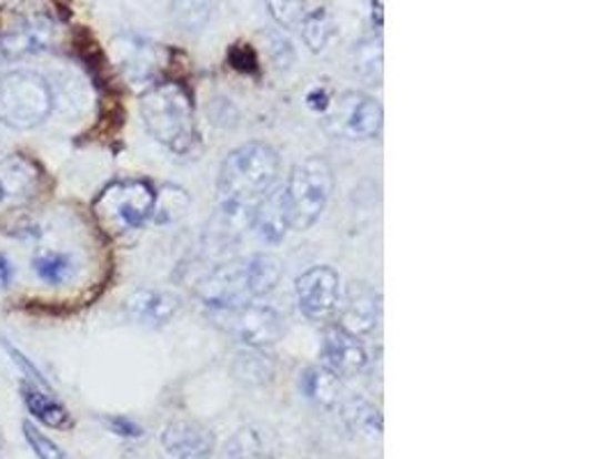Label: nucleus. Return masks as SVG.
<instances>
[{
  "label": "nucleus",
  "instance_id": "f257e3e1",
  "mask_svg": "<svg viewBox=\"0 0 614 459\" xmlns=\"http://www.w3.org/2000/svg\"><path fill=\"white\" fill-rule=\"evenodd\" d=\"M281 159L268 143L253 141L233 150L221 163L217 180L219 216L223 230L242 233L265 195L276 186Z\"/></svg>",
  "mask_w": 614,
  "mask_h": 459
},
{
  "label": "nucleus",
  "instance_id": "f03ea898",
  "mask_svg": "<svg viewBox=\"0 0 614 459\" xmlns=\"http://www.w3.org/2000/svg\"><path fill=\"white\" fill-rule=\"evenodd\" d=\"M141 118L150 136L175 154H191L199 145L193 100L182 83H154L141 94Z\"/></svg>",
  "mask_w": 614,
  "mask_h": 459
},
{
  "label": "nucleus",
  "instance_id": "7ed1b4c3",
  "mask_svg": "<svg viewBox=\"0 0 614 459\" xmlns=\"http://www.w3.org/2000/svg\"><path fill=\"white\" fill-rule=\"evenodd\" d=\"M56 106L51 83L30 70L0 76V124L14 131L36 129L49 120Z\"/></svg>",
  "mask_w": 614,
  "mask_h": 459
},
{
  "label": "nucleus",
  "instance_id": "20e7f679",
  "mask_svg": "<svg viewBox=\"0 0 614 459\" xmlns=\"http://www.w3.org/2000/svg\"><path fill=\"white\" fill-rule=\"evenodd\" d=\"M157 188L145 180L111 182L97 201L92 214L109 235H124L139 230L154 212Z\"/></svg>",
  "mask_w": 614,
  "mask_h": 459
},
{
  "label": "nucleus",
  "instance_id": "39448f33",
  "mask_svg": "<svg viewBox=\"0 0 614 459\" xmlns=\"http://www.w3.org/2000/svg\"><path fill=\"white\" fill-rule=\"evenodd\" d=\"M334 191V173L322 156H309L290 171L285 186L290 214H293V230H309L325 212Z\"/></svg>",
  "mask_w": 614,
  "mask_h": 459
},
{
  "label": "nucleus",
  "instance_id": "423d86ee",
  "mask_svg": "<svg viewBox=\"0 0 614 459\" xmlns=\"http://www.w3.org/2000/svg\"><path fill=\"white\" fill-rule=\"evenodd\" d=\"M382 106L358 90L341 92L322 113V126L332 136L350 141H373L382 131Z\"/></svg>",
  "mask_w": 614,
  "mask_h": 459
},
{
  "label": "nucleus",
  "instance_id": "0eeeda50",
  "mask_svg": "<svg viewBox=\"0 0 614 459\" xmlns=\"http://www.w3.org/2000/svg\"><path fill=\"white\" fill-rule=\"evenodd\" d=\"M210 317L217 329L255 349L274 345L283 334L281 315L270 306H258L251 302L231 308H210Z\"/></svg>",
  "mask_w": 614,
  "mask_h": 459
},
{
  "label": "nucleus",
  "instance_id": "6e6552de",
  "mask_svg": "<svg viewBox=\"0 0 614 459\" xmlns=\"http://www.w3.org/2000/svg\"><path fill=\"white\" fill-rule=\"evenodd\" d=\"M44 173L26 154H10L0 159V214L17 212L38 198Z\"/></svg>",
  "mask_w": 614,
  "mask_h": 459
},
{
  "label": "nucleus",
  "instance_id": "1a4fd4ad",
  "mask_svg": "<svg viewBox=\"0 0 614 459\" xmlns=\"http://www.w3.org/2000/svg\"><path fill=\"white\" fill-rule=\"evenodd\" d=\"M113 53L122 76L132 85H143L145 90L159 83L157 79L169 62V53L164 49L137 35L115 38Z\"/></svg>",
  "mask_w": 614,
  "mask_h": 459
},
{
  "label": "nucleus",
  "instance_id": "9d476101",
  "mask_svg": "<svg viewBox=\"0 0 614 459\" xmlns=\"http://www.w3.org/2000/svg\"><path fill=\"white\" fill-rule=\"evenodd\" d=\"M298 304L313 322H330L339 313L341 278L332 267H311L295 283Z\"/></svg>",
  "mask_w": 614,
  "mask_h": 459
},
{
  "label": "nucleus",
  "instance_id": "9b49d317",
  "mask_svg": "<svg viewBox=\"0 0 614 459\" xmlns=\"http://www.w3.org/2000/svg\"><path fill=\"white\" fill-rule=\"evenodd\" d=\"M199 297L208 308H231L251 302L246 283V259H231L217 265L201 283Z\"/></svg>",
  "mask_w": 614,
  "mask_h": 459
},
{
  "label": "nucleus",
  "instance_id": "f8f14e48",
  "mask_svg": "<svg viewBox=\"0 0 614 459\" xmlns=\"http://www.w3.org/2000/svg\"><path fill=\"white\" fill-rule=\"evenodd\" d=\"M380 292L369 283H350L339 304V326L358 338L371 336L380 324Z\"/></svg>",
  "mask_w": 614,
  "mask_h": 459
},
{
  "label": "nucleus",
  "instance_id": "ddd939ff",
  "mask_svg": "<svg viewBox=\"0 0 614 459\" xmlns=\"http://www.w3.org/2000/svg\"><path fill=\"white\" fill-rule=\"evenodd\" d=\"M58 40L56 23L47 17H26L12 26L3 38H0V58L17 60L26 55H38L53 47Z\"/></svg>",
  "mask_w": 614,
  "mask_h": 459
},
{
  "label": "nucleus",
  "instance_id": "4468645a",
  "mask_svg": "<svg viewBox=\"0 0 614 459\" xmlns=\"http://www.w3.org/2000/svg\"><path fill=\"white\" fill-rule=\"evenodd\" d=\"M322 356H325V366L334 370L339 377L360 375L369 366V354L362 340L354 334L341 329V326H332L328 332Z\"/></svg>",
  "mask_w": 614,
  "mask_h": 459
},
{
  "label": "nucleus",
  "instance_id": "2eb2a0df",
  "mask_svg": "<svg viewBox=\"0 0 614 459\" xmlns=\"http://www.w3.org/2000/svg\"><path fill=\"white\" fill-rule=\"evenodd\" d=\"M161 443L178 459H208L214 450V435L199 422L178 420L161 435Z\"/></svg>",
  "mask_w": 614,
  "mask_h": 459
},
{
  "label": "nucleus",
  "instance_id": "dca6fc26",
  "mask_svg": "<svg viewBox=\"0 0 614 459\" xmlns=\"http://www.w3.org/2000/svg\"><path fill=\"white\" fill-rule=\"evenodd\" d=\"M258 237L268 244H279L285 239L288 230L293 227V214H290V203L285 186H274L258 205L253 214V223Z\"/></svg>",
  "mask_w": 614,
  "mask_h": 459
},
{
  "label": "nucleus",
  "instance_id": "f3484780",
  "mask_svg": "<svg viewBox=\"0 0 614 459\" xmlns=\"http://www.w3.org/2000/svg\"><path fill=\"white\" fill-rule=\"evenodd\" d=\"M124 310L129 317L143 326H164L178 315L180 302L169 292L137 289L127 297Z\"/></svg>",
  "mask_w": 614,
  "mask_h": 459
},
{
  "label": "nucleus",
  "instance_id": "a211bd4d",
  "mask_svg": "<svg viewBox=\"0 0 614 459\" xmlns=\"http://www.w3.org/2000/svg\"><path fill=\"white\" fill-rule=\"evenodd\" d=\"M21 400L28 409V414L40 420L42 425H47V428H53V430H70L74 428V420L68 411V407H64L53 392L51 388H44V386H38L32 381H21Z\"/></svg>",
  "mask_w": 614,
  "mask_h": 459
},
{
  "label": "nucleus",
  "instance_id": "6ab92c4d",
  "mask_svg": "<svg viewBox=\"0 0 614 459\" xmlns=\"http://www.w3.org/2000/svg\"><path fill=\"white\" fill-rule=\"evenodd\" d=\"M283 265L276 255H253L246 259V283L251 299L265 297V294L274 292L281 283Z\"/></svg>",
  "mask_w": 614,
  "mask_h": 459
},
{
  "label": "nucleus",
  "instance_id": "aec40b11",
  "mask_svg": "<svg viewBox=\"0 0 614 459\" xmlns=\"http://www.w3.org/2000/svg\"><path fill=\"white\" fill-rule=\"evenodd\" d=\"M32 272L47 285H64L74 278L77 262L70 253L64 251H49L42 248L32 257Z\"/></svg>",
  "mask_w": 614,
  "mask_h": 459
},
{
  "label": "nucleus",
  "instance_id": "412c9836",
  "mask_svg": "<svg viewBox=\"0 0 614 459\" xmlns=\"http://www.w3.org/2000/svg\"><path fill=\"white\" fill-rule=\"evenodd\" d=\"M233 375L249 386L265 384L274 377V360L265 354V349L246 347L235 354L233 360Z\"/></svg>",
  "mask_w": 614,
  "mask_h": 459
},
{
  "label": "nucleus",
  "instance_id": "4be33fe9",
  "mask_svg": "<svg viewBox=\"0 0 614 459\" xmlns=\"http://www.w3.org/2000/svg\"><path fill=\"white\" fill-rule=\"evenodd\" d=\"M341 377L325 368H313L304 377V390L306 396L320 402L322 407H334L339 402V392H341Z\"/></svg>",
  "mask_w": 614,
  "mask_h": 459
},
{
  "label": "nucleus",
  "instance_id": "5701e85b",
  "mask_svg": "<svg viewBox=\"0 0 614 459\" xmlns=\"http://www.w3.org/2000/svg\"><path fill=\"white\" fill-rule=\"evenodd\" d=\"M304 44L318 53L330 44V40L334 38V19L330 14V10L325 6L313 8V12L306 17V21L300 28Z\"/></svg>",
  "mask_w": 614,
  "mask_h": 459
},
{
  "label": "nucleus",
  "instance_id": "b1692460",
  "mask_svg": "<svg viewBox=\"0 0 614 459\" xmlns=\"http://www.w3.org/2000/svg\"><path fill=\"white\" fill-rule=\"evenodd\" d=\"M352 68L369 83L382 81V40L369 38L362 40L352 51Z\"/></svg>",
  "mask_w": 614,
  "mask_h": 459
},
{
  "label": "nucleus",
  "instance_id": "393cba45",
  "mask_svg": "<svg viewBox=\"0 0 614 459\" xmlns=\"http://www.w3.org/2000/svg\"><path fill=\"white\" fill-rule=\"evenodd\" d=\"M343 418L350 425V430L360 432V435H369V437H380L382 432V416L380 411L369 405L362 398H352L345 402L343 407Z\"/></svg>",
  "mask_w": 614,
  "mask_h": 459
},
{
  "label": "nucleus",
  "instance_id": "a878e982",
  "mask_svg": "<svg viewBox=\"0 0 614 459\" xmlns=\"http://www.w3.org/2000/svg\"><path fill=\"white\" fill-rule=\"evenodd\" d=\"M315 0H268L272 19L288 30H300L306 17L318 8Z\"/></svg>",
  "mask_w": 614,
  "mask_h": 459
},
{
  "label": "nucleus",
  "instance_id": "bb28decb",
  "mask_svg": "<svg viewBox=\"0 0 614 459\" xmlns=\"http://www.w3.org/2000/svg\"><path fill=\"white\" fill-rule=\"evenodd\" d=\"M189 210V195L184 188L180 186H164L161 191H157V201H154V221L159 223H171L184 216V212Z\"/></svg>",
  "mask_w": 614,
  "mask_h": 459
},
{
  "label": "nucleus",
  "instance_id": "cd10ccee",
  "mask_svg": "<svg viewBox=\"0 0 614 459\" xmlns=\"http://www.w3.org/2000/svg\"><path fill=\"white\" fill-rule=\"evenodd\" d=\"M175 21L184 30H201L212 17L210 0H173Z\"/></svg>",
  "mask_w": 614,
  "mask_h": 459
},
{
  "label": "nucleus",
  "instance_id": "c85d7f7f",
  "mask_svg": "<svg viewBox=\"0 0 614 459\" xmlns=\"http://www.w3.org/2000/svg\"><path fill=\"white\" fill-rule=\"evenodd\" d=\"M23 437L38 459H72L56 441H51L47 435H42L36 425L28 420L23 422Z\"/></svg>",
  "mask_w": 614,
  "mask_h": 459
},
{
  "label": "nucleus",
  "instance_id": "c756f323",
  "mask_svg": "<svg viewBox=\"0 0 614 459\" xmlns=\"http://www.w3.org/2000/svg\"><path fill=\"white\" fill-rule=\"evenodd\" d=\"M3 349H6V351H8V356L12 358V364L21 368V373H23V379H26V381H32V384H38V386L51 388V386H49V381L44 379V375L38 370V366L32 364V360H30V358H28L21 349H17L14 345H10L8 340H3Z\"/></svg>",
  "mask_w": 614,
  "mask_h": 459
},
{
  "label": "nucleus",
  "instance_id": "7c9ffc66",
  "mask_svg": "<svg viewBox=\"0 0 614 459\" xmlns=\"http://www.w3.org/2000/svg\"><path fill=\"white\" fill-rule=\"evenodd\" d=\"M102 420H104L107 428L118 437H124V439H141L143 437L141 425H137L134 420H129L124 416H104Z\"/></svg>",
  "mask_w": 614,
  "mask_h": 459
},
{
  "label": "nucleus",
  "instance_id": "2f4dec72",
  "mask_svg": "<svg viewBox=\"0 0 614 459\" xmlns=\"http://www.w3.org/2000/svg\"><path fill=\"white\" fill-rule=\"evenodd\" d=\"M229 60L235 70H240L244 74H251L258 70V55L249 44H235L229 53Z\"/></svg>",
  "mask_w": 614,
  "mask_h": 459
},
{
  "label": "nucleus",
  "instance_id": "473e14b6",
  "mask_svg": "<svg viewBox=\"0 0 614 459\" xmlns=\"http://www.w3.org/2000/svg\"><path fill=\"white\" fill-rule=\"evenodd\" d=\"M274 62L276 68H290V62H293V49H290V44L285 40H274Z\"/></svg>",
  "mask_w": 614,
  "mask_h": 459
},
{
  "label": "nucleus",
  "instance_id": "72a5a7b5",
  "mask_svg": "<svg viewBox=\"0 0 614 459\" xmlns=\"http://www.w3.org/2000/svg\"><path fill=\"white\" fill-rule=\"evenodd\" d=\"M306 102L313 111H320V113H325L328 106H330V94L325 90H313L309 96H306Z\"/></svg>",
  "mask_w": 614,
  "mask_h": 459
},
{
  "label": "nucleus",
  "instance_id": "f704fd0d",
  "mask_svg": "<svg viewBox=\"0 0 614 459\" xmlns=\"http://www.w3.org/2000/svg\"><path fill=\"white\" fill-rule=\"evenodd\" d=\"M14 280V267H12V262L6 257V255H0V287H10Z\"/></svg>",
  "mask_w": 614,
  "mask_h": 459
},
{
  "label": "nucleus",
  "instance_id": "c9c22d12",
  "mask_svg": "<svg viewBox=\"0 0 614 459\" xmlns=\"http://www.w3.org/2000/svg\"><path fill=\"white\" fill-rule=\"evenodd\" d=\"M373 21L378 28L382 26V0H373Z\"/></svg>",
  "mask_w": 614,
  "mask_h": 459
},
{
  "label": "nucleus",
  "instance_id": "e433bc0d",
  "mask_svg": "<svg viewBox=\"0 0 614 459\" xmlns=\"http://www.w3.org/2000/svg\"><path fill=\"white\" fill-rule=\"evenodd\" d=\"M0 448H3V437H0Z\"/></svg>",
  "mask_w": 614,
  "mask_h": 459
}]
</instances>
